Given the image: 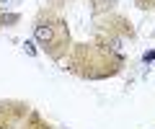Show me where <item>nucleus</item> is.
Listing matches in <instances>:
<instances>
[{"mask_svg": "<svg viewBox=\"0 0 155 129\" xmlns=\"http://www.w3.org/2000/svg\"><path fill=\"white\" fill-rule=\"evenodd\" d=\"M36 39L41 41V44H52V26H47V23H39L36 26Z\"/></svg>", "mask_w": 155, "mask_h": 129, "instance_id": "nucleus-1", "label": "nucleus"}, {"mask_svg": "<svg viewBox=\"0 0 155 129\" xmlns=\"http://www.w3.org/2000/svg\"><path fill=\"white\" fill-rule=\"evenodd\" d=\"M11 3H18V0H0V8H13Z\"/></svg>", "mask_w": 155, "mask_h": 129, "instance_id": "nucleus-2", "label": "nucleus"}]
</instances>
